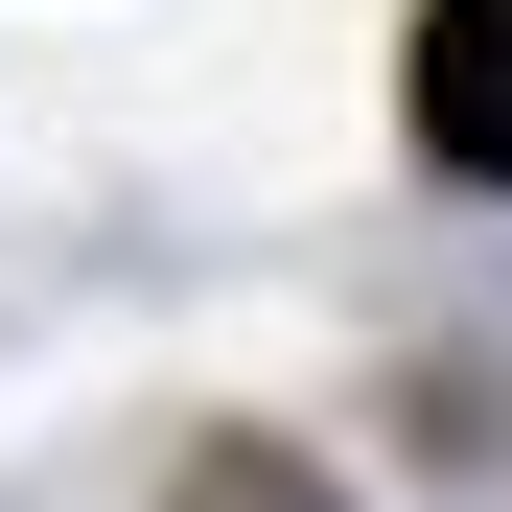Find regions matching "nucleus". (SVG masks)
I'll list each match as a JSON object with an SVG mask.
<instances>
[{"mask_svg":"<svg viewBox=\"0 0 512 512\" xmlns=\"http://www.w3.org/2000/svg\"><path fill=\"white\" fill-rule=\"evenodd\" d=\"M419 163L512 187V0H419Z\"/></svg>","mask_w":512,"mask_h":512,"instance_id":"nucleus-1","label":"nucleus"},{"mask_svg":"<svg viewBox=\"0 0 512 512\" xmlns=\"http://www.w3.org/2000/svg\"><path fill=\"white\" fill-rule=\"evenodd\" d=\"M187 512H326V489H303V466H210Z\"/></svg>","mask_w":512,"mask_h":512,"instance_id":"nucleus-2","label":"nucleus"}]
</instances>
